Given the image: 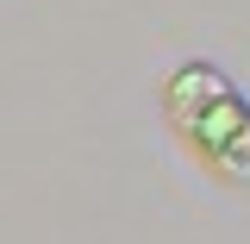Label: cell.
Wrapping results in <instances>:
<instances>
[{
    "instance_id": "6da1fadb",
    "label": "cell",
    "mask_w": 250,
    "mask_h": 244,
    "mask_svg": "<svg viewBox=\"0 0 250 244\" xmlns=\"http://www.w3.org/2000/svg\"><path fill=\"white\" fill-rule=\"evenodd\" d=\"M163 119L188 156L231 188H250V100L213 63H175L163 75Z\"/></svg>"
}]
</instances>
